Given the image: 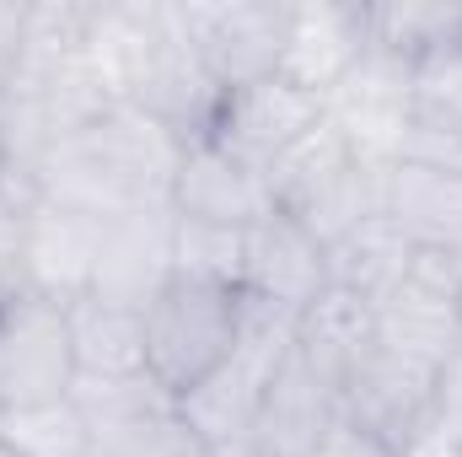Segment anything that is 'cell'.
I'll return each instance as SVG.
<instances>
[{"instance_id":"obj_18","label":"cell","mask_w":462,"mask_h":457,"mask_svg":"<svg viewBox=\"0 0 462 457\" xmlns=\"http://www.w3.org/2000/svg\"><path fill=\"white\" fill-rule=\"evenodd\" d=\"M76 377H140L145 371V307L108 302V296H76L65 302Z\"/></svg>"},{"instance_id":"obj_17","label":"cell","mask_w":462,"mask_h":457,"mask_svg":"<svg viewBox=\"0 0 462 457\" xmlns=\"http://www.w3.org/2000/svg\"><path fill=\"white\" fill-rule=\"evenodd\" d=\"M323 253H328V285L365 302V307H376L382 296H393L409 280L420 247L403 237V227L393 216H371L355 231H345L339 242H328Z\"/></svg>"},{"instance_id":"obj_10","label":"cell","mask_w":462,"mask_h":457,"mask_svg":"<svg viewBox=\"0 0 462 457\" xmlns=\"http://www.w3.org/2000/svg\"><path fill=\"white\" fill-rule=\"evenodd\" d=\"M328 118V103L301 92L296 81L285 76H263L253 87H236L221 98V114H216V129L210 140H221L231 156L253 162L258 173H269L285 151H296L318 124Z\"/></svg>"},{"instance_id":"obj_13","label":"cell","mask_w":462,"mask_h":457,"mask_svg":"<svg viewBox=\"0 0 462 457\" xmlns=\"http://www.w3.org/2000/svg\"><path fill=\"white\" fill-rule=\"evenodd\" d=\"M167 205H172L178 221L247 231L253 221H263L274 210V194H269V173H258L253 162L231 156L221 140H194L178 156Z\"/></svg>"},{"instance_id":"obj_7","label":"cell","mask_w":462,"mask_h":457,"mask_svg":"<svg viewBox=\"0 0 462 457\" xmlns=\"http://www.w3.org/2000/svg\"><path fill=\"white\" fill-rule=\"evenodd\" d=\"M178 11L205 70L221 81V92L280 76L291 0H178Z\"/></svg>"},{"instance_id":"obj_21","label":"cell","mask_w":462,"mask_h":457,"mask_svg":"<svg viewBox=\"0 0 462 457\" xmlns=\"http://www.w3.org/2000/svg\"><path fill=\"white\" fill-rule=\"evenodd\" d=\"M365 38L398 60H425L462 38V0H365Z\"/></svg>"},{"instance_id":"obj_14","label":"cell","mask_w":462,"mask_h":457,"mask_svg":"<svg viewBox=\"0 0 462 457\" xmlns=\"http://www.w3.org/2000/svg\"><path fill=\"white\" fill-rule=\"evenodd\" d=\"M97 242H103L97 216L32 200L22 221V291H38L49 302L87 296L97 280Z\"/></svg>"},{"instance_id":"obj_2","label":"cell","mask_w":462,"mask_h":457,"mask_svg":"<svg viewBox=\"0 0 462 457\" xmlns=\"http://www.w3.org/2000/svg\"><path fill=\"white\" fill-rule=\"evenodd\" d=\"M387 189H393V162L349 151V140L328 118L269 167L274 210L307 227L323 247L371 216H387Z\"/></svg>"},{"instance_id":"obj_20","label":"cell","mask_w":462,"mask_h":457,"mask_svg":"<svg viewBox=\"0 0 462 457\" xmlns=\"http://www.w3.org/2000/svg\"><path fill=\"white\" fill-rule=\"evenodd\" d=\"M70 398L81 404L97 447L118 442V436H134V431H151V425L178 415V398L151 371H140V377H76Z\"/></svg>"},{"instance_id":"obj_9","label":"cell","mask_w":462,"mask_h":457,"mask_svg":"<svg viewBox=\"0 0 462 457\" xmlns=\"http://www.w3.org/2000/svg\"><path fill=\"white\" fill-rule=\"evenodd\" d=\"M409 118H414V65L365 43L355 70L328 92V124L349 140V151L398 162Z\"/></svg>"},{"instance_id":"obj_15","label":"cell","mask_w":462,"mask_h":457,"mask_svg":"<svg viewBox=\"0 0 462 457\" xmlns=\"http://www.w3.org/2000/svg\"><path fill=\"white\" fill-rule=\"evenodd\" d=\"M365 43V0H291L280 76L328 103V92L355 70Z\"/></svg>"},{"instance_id":"obj_24","label":"cell","mask_w":462,"mask_h":457,"mask_svg":"<svg viewBox=\"0 0 462 457\" xmlns=\"http://www.w3.org/2000/svg\"><path fill=\"white\" fill-rule=\"evenodd\" d=\"M403 457H462V344L436 371V398Z\"/></svg>"},{"instance_id":"obj_12","label":"cell","mask_w":462,"mask_h":457,"mask_svg":"<svg viewBox=\"0 0 462 457\" xmlns=\"http://www.w3.org/2000/svg\"><path fill=\"white\" fill-rule=\"evenodd\" d=\"M430 398H436V371L382 350L376 340L365 344V355L345 377V420L371 431L393 457H403L409 442L420 436V425L430 415Z\"/></svg>"},{"instance_id":"obj_19","label":"cell","mask_w":462,"mask_h":457,"mask_svg":"<svg viewBox=\"0 0 462 457\" xmlns=\"http://www.w3.org/2000/svg\"><path fill=\"white\" fill-rule=\"evenodd\" d=\"M387 216L403 227V237L420 253H447V258L462 264V178L457 173H430V167L393 162Z\"/></svg>"},{"instance_id":"obj_6","label":"cell","mask_w":462,"mask_h":457,"mask_svg":"<svg viewBox=\"0 0 462 457\" xmlns=\"http://www.w3.org/2000/svg\"><path fill=\"white\" fill-rule=\"evenodd\" d=\"M457 291H462V264L447 253H414L409 280L371 307V340L425 371H441L462 344L457 318Z\"/></svg>"},{"instance_id":"obj_8","label":"cell","mask_w":462,"mask_h":457,"mask_svg":"<svg viewBox=\"0 0 462 457\" xmlns=\"http://www.w3.org/2000/svg\"><path fill=\"white\" fill-rule=\"evenodd\" d=\"M76 387V355L65 302L38 291H11L0 302V409H27L65 398Z\"/></svg>"},{"instance_id":"obj_23","label":"cell","mask_w":462,"mask_h":457,"mask_svg":"<svg viewBox=\"0 0 462 457\" xmlns=\"http://www.w3.org/2000/svg\"><path fill=\"white\" fill-rule=\"evenodd\" d=\"M242 242H247V231L205 227V221H178V216H172V275L216 280V285L242 291Z\"/></svg>"},{"instance_id":"obj_25","label":"cell","mask_w":462,"mask_h":457,"mask_svg":"<svg viewBox=\"0 0 462 457\" xmlns=\"http://www.w3.org/2000/svg\"><path fill=\"white\" fill-rule=\"evenodd\" d=\"M414 118H436V124L462 129V38L414 60Z\"/></svg>"},{"instance_id":"obj_1","label":"cell","mask_w":462,"mask_h":457,"mask_svg":"<svg viewBox=\"0 0 462 457\" xmlns=\"http://www.w3.org/2000/svg\"><path fill=\"white\" fill-rule=\"evenodd\" d=\"M178 156H183V145L162 124H151L129 103H114L54 145L38 200H54L65 210L97 216V221L162 210L172 200Z\"/></svg>"},{"instance_id":"obj_5","label":"cell","mask_w":462,"mask_h":457,"mask_svg":"<svg viewBox=\"0 0 462 457\" xmlns=\"http://www.w3.org/2000/svg\"><path fill=\"white\" fill-rule=\"evenodd\" d=\"M365 355V350H360ZM360 355H345L334 344H318L296 329L285 350L258 425H253V457H301L339 415H345V377Z\"/></svg>"},{"instance_id":"obj_28","label":"cell","mask_w":462,"mask_h":457,"mask_svg":"<svg viewBox=\"0 0 462 457\" xmlns=\"http://www.w3.org/2000/svg\"><path fill=\"white\" fill-rule=\"evenodd\" d=\"M27 49V0H0V92L16 81Z\"/></svg>"},{"instance_id":"obj_22","label":"cell","mask_w":462,"mask_h":457,"mask_svg":"<svg viewBox=\"0 0 462 457\" xmlns=\"http://www.w3.org/2000/svg\"><path fill=\"white\" fill-rule=\"evenodd\" d=\"M0 442L16 457H97V436L70 393L27 409H0Z\"/></svg>"},{"instance_id":"obj_30","label":"cell","mask_w":462,"mask_h":457,"mask_svg":"<svg viewBox=\"0 0 462 457\" xmlns=\"http://www.w3.org/2000/svg\"><path fill=\"white\" fill-rule=\"evenodd\" d=\"M0 457H16V452H11V447H5V442H0Z\"/></svg>"},{"instance_id":"obj_3","label":"cell","mask_w":462,"mask_h":457,"mask_svg":"<svg viewBox=\"0 0 462 457\" xmlns=\"http://www.w3.org/2000/svg\"><path fill=\"white\" fill-rule=\"evenodd\" d=\"M296 340V318L258 307L242 296V334L226 360L178 398V425L199 447H253V425L263 409V393Z\"/></svg>"},{"instance_id":"obj_11","label":"cell","mask_w":462,"mask_h":457,"mask_svg":"<svg viewBox=\"0 0 462 457\" xmlns=\"http://www.w3.org/2000/svg\"><path fill=\"white\" fill-rule=\"evenodd\" d=\"M328 291V253L307 227L269 210L247 227L242 242V296L258 307H274L285 318H301Z\"/></svg>"},{"instance_id":"obj_29","label":"cell","mask_w":462,"mask_h":457,"mask_svg":"<svg viewBox=\"0 0 462 457\" xmlns=\"http://www.w3.org/2000/svg\"><path fill=\"white\" fill-rule=\"evenodd\" d=\"M0 189H5V151H0Z\"/></svg>"},{"instance_id":"obj_31","label":"cell","mask_w":462,"mask_h":457,"mask_svg":"<svg viewBox=\"0 0 462 457\" xmlns=\"http://www.w3.org/2000/svg\"><path fill=\"white\" fill-rule=\"evenodd\" d=\"M457 318H462V291H457Z\"/></svg>"},{"instance_id":"obj_26","label":"cell","mask_w":462,"mask_h":457,"mask_svg":"<svg viewBox=\"0 0 462 457\" xmlns=\"http://www.w3.org/2000/svg\"><path fill=\"white\" fill-rule=\"evenodd\" d=\"M32 200H16L11 189H0V302L11 291H22V221H27Z\"/></svg>"},{"instance_id":"obj_4","label":"cell","mask_w":462,"mask_h":457,"mask_svg":"<svg viewBox=\"0 0 462 457\" xmlns=\"http://www.w3.org/2000/svg\"><path fill=\"white\" fill-rule=\"evenodd\" d=\"M236 334H242V291L172 275L145 302V371L172 398H183L236 350Z\"/></svg>"},{"instance_id":"obj_16","label":"cell","mask_w":462,"mask_h":457,"mask_svg":"<svg viewBox=\"0 0 462 457\" xmlns=\"http://www.w3.org/2000/svg\"><path fill=\"white\" fill-rule=\"evenodd\" d=\"M167 280H172V205L103 221L92 296L145 307Z\"/></svg>"},{"instance_id":"obj_27","label":"cell","mask_w":462,"mask_h":457,"mask_svg":"<svg viewBox=\"0 0 462 457\" xmlns=\"http://www.w3.org/2000/svg\"><path fill=\"white\" fill-rule=\"evenodd\" d=\"M301 457H393V452H387L371 431H360L355 420L339 415V420H334V425H328V431H323V436H318Z\"/></svg>"}]
</instances>
